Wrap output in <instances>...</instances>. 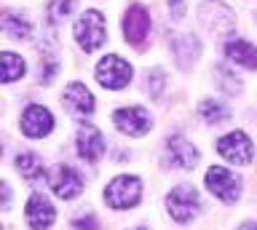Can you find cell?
<instances>
[{
  "label": "cell",
  "mask_w": 257,
  "mask_h": 230,
  "mask_svg": "<svg viewBox=\"0 0 257 230\" xmlns=\"http://www.w3.org/2000/svg\"><path fill=\"white\" fill-rule=\"evenodd\" d=\"M166 209H169L174 222H182V225L190 222L201 209V198L196 193V187L193 185H177L166 198Z\"/></svg>",
  "instance_id": "6da1fadb"
},
{
  "label": "cell",
  "mask_w": 257,
  "mask_h": 230,
  "mask_svg": "<svg viewBox=\"0 0 257 230\" xmlns=\"http://www.w3.org/2000/svg\"><path fill=\"white\" fill-rule=\"evenodd\" d=\"M142 195V182L137 177H115L104 187V201L112 209H132Z\"/></svg>",
  "instance_id": "7a4b0ae2"
},
{
  "label": "cell",
  "mask_w": 257,
  "mask_h": 230,
  "mask_svg": "<svg viewBox=\"0 0 257 230\" xmlns=\"http://www.w3.org/2000/svg\"><path fill=\"white\" fill-rule=\"evenodd\" d=\"M75 41L83 46V51H96L104 43V17L96 9L83 11V17L78 19Z\"/></svg>",
  "instance_id": "3957f363"
},
{
  "label": "cell",
  "mask_w": 257,
  "mask_h": 230,
  "mask_svg": "<svg viewBox=\"0 0 257 230\" xmlns=\"http://www.w3.org/2000/svg\"><path fill=\"white\" fill-rule=\"evenodd\" d=\"M96 81H99L104 89H123V86L132 81V67L126 65L115 54H107L99 67H96Z\"/></svg>",
  "instance_id": "277c9868"
},
{
  "label": "cell",
  "mask_w": 257,
  "mask_h": 230,
  "mask_svg": "<svg viewBox=\"0 0 257 230\" xmlns=\"http://www.w3.org/2000/svg\"><path fill=\"white\" fill-rule=\"evenodd\" d=\"M252 150H254L252 139H249L244 131H230V134H225V137L217 142V153H220L225 161L238 163V166L252 161Z\"/></svg>",
  "instance_id": "5b68a950"
},
{
  "label": "cell",
  "mask_w": 257,
  "mask_h": 230,
  "mask_svg": "<svg viewBox=\"0 0 257 230\" xmlns=\"http://www.w3.org/2000/svg\"><path fill=\"white\" fill-rule=\"evenodd\" d=\"M206 187L212 190V193L220 198V201H228L233 203L238 198V177L236 174H230L228 169H222V166H212V169L206 171Z\"/></svg>",
  "instance_id": "8992f818"
},
{
  "label": "cell",
  "mask_w": 257,
  "mask_h": 230,
  "mask_svg": "<svg viewBox=\"0 0 257 230\" xmlns=\"http://www.w3.org/2000/svg\"><path fill=\"white\" fill-rule=\"evenodd\" d=\"M150 33V14L142 6H128V11L123 14V38L132 46H142L145 38Z\"/></svg>",
  "instance_id": "52a82bcc"
},
{
  "label": "cell",
  "mask_w": 257,
  "mask_h": 230,
  "mask_svg": "<svg viewBox=\"0 0 257 230\" xmlns=\"http://www.w3.org/2000/svg\"><path fill=\"white\" fill-rule=\"evenodd\" d=\"M54 129V118L51 113H48L46 107H40V105H30L27 110L22 113V131H24V137H30V139H43L48 137Z\"/></svg>",
  "instance_id": "ba28073f"
},
{
  "label": "cell",
  "mask_w": 257,
  "mask_h": 230,
  "mask_svg": "<svg viewBox=\"0 0 257 230\" xmlns=\"http://www.w3.org/2000/svg\"><path fill=\"white\" fill-rule=\"evenodd\" d=\"M48 185H51L54 195L70 201V198H75L80 190H83V179H80L70 166H56V169L48 174Z\"/></svg>",
  "instance_id": "9c48e42d"
},
{
  "label": "cell",
  "mask_w": 257,
  "mask_h": 230,
  "mask_svg": "<svg viewBox=\"0 0 257 230\" xmlns=\"http://www.w3.org/2000/svg\"><path fill=\"white\" fill-rule=\"evenodd\" d=\"M112 121H115L118 131L128 134V137H142L145 131L150 129V113L142 107H123L118 110L115 115H112Z\"/></svg>",
  "instance_id": "30bf717a"
},
{
  "label": "cell",
  "mask_w": 257,
  "mask_h": 230,
  "mask_svg": "<svg viewBox=\"0 0 257 230\" xmlns=\"http://www.w3.org/2000/svg\"><path fill=\"white\" fill-rule=\"evenodd\" d=\"M78 153L88 163L99 161L102 153H104V137L99 134V129H94V126H88V123L80 126L78 129Z\"/></svg>",
  "instance_id": "8fae6325"
},
{
  "label": "cell",
  "mask_w": 257,
  "mask_h": 230,
  "mask_svg": "<svg viewBox=\"0 0 257 230\" xmlns=\"http://www.w3.org/2000/svg\"><path fill=\"white\" fill-rule=\"evenodd\" d=\"M198 19L206 30H214V33H225V30L233 27V14L228 11V6L220 3H201Z\"/></svg>",
  "instance_id": "7c38bea8"
},
{
  "label": "cell",
  "mask_w": 257,
  "mask_h": 230,
  "mask_svg": "<svg viewBox=\"0 0 257 230\" xmlns=\"http://www.w3.org/2000/svg\"><path fill=\"white\" fill-rule=\"evenodd\" d=\"M54 219H56V211H54V206L51 201H46L43 195H30V201H27V222L32 225V230H48L54 225Z\"/></svg>",
  "instance_id": "4fadbf2b"
},
{
  "label": "cell",
  "mask_w": 257,
  "mask_h": 230,
  "mask_svg": "<svg viewBox=\"0 0 257 230\" xmlns=\"http://www.w3.org/2000/svg\"><path fill=\"white\" fill-rule=\"evenodd\" d=\"M166 150H169V158H172V163L182 166V169H193V166L198 163V150L193 147L185 137H169Z\"/></svg>",
  "instance_id": "5bb4252c"
},
{
  "label": "cell",
  "mask_w": 257,
  "mask_h": 230,
  "mask_svg": "<svg viewBox=\"0 0 257 230\" xmlns=\"http://www.w3.org/2000/svg\"><path fill=\"white\" fill-rule=\"evenodd\" d=\"M64 105L78 115H91L94 113V97L83 83H70L64 89Z\"/></svg>",
  "instance_id": "9a60e30c"
},
{
  "label": "cell",
  "mask_w": 257,
  "mask_h": 230,
  "mask_svg": "<svg viewBox=\"0 0 257 230\" xmlns=\"http://www.w3.org/2000/svg\"><path fill=\"white\" fill-rule=\"evenodd\" d=\"M225 54H228L230 62L246 67V70H257V49L252 43L241 41V38H233V41L225 43Z\"/></svg>",
  "instance_id": "2e32d148"
},
{
  "label": "cell",
  "mask_w": 257,
  "mask_h": 230,
  "mask_svg": "<svg viewBox=\"0 0 257 230\" xmlns=\"http://www.w3.org/2000/svg\"><path fill=\"white\" fill-rule=\"evenodd\" d=\"M174 51H177V62L180 67H190L198 57V41L193 35H182L174 41Z\"/></svg>",
  "instance_id": "e0dca14e"
},
{
  "label": "cell",
  "mask_w": 257,
  "mask_h": 230,
  "mask_svg": "<svg viewBox=\"0 0 257 230\" xmlns=\"http://www.w3.org/2000/svg\"><path fill=\"white\" fill-rule=\"evenodd\" d=\"M16 169H19L22 177L30 179V182L43 177V163H40V155H35V153H22L16 158Z\"/></svg>",
  "instance_id": "ac0fdd59"
},
{
  "label": "cell",
  "mask_w": 257,
  "mask_h": 230,
  "mask_svg": "<svg viewBox=\"0 0 257 230\" xmlns=\"http://www.w3.org/2000/svg\"><path fill=\"white\" fill-rule=\"evenodd\" d=\"M0 62H3V83H11L16 78L24 75V62L19 54L14 51H3L0 54Z\"/></svg>",
  "instance_id": "d6986e66"
},
{
  "label": "cell",
  "mask_w": 257,
  "mask_h": 230,
  "mask_svg": "<svg viewBox=\"0 0 257 230\" xmlns=\"http://www.w3.org/2000/svg\"><path fill=\"white\" fill-rule=\"evenodd\" d=\"M3 30H6V35H11V38H30V25L24 19H19L16 14L11 11H6L3 14Z\"/></svg>",
  "instance_id": "ffe728a7"
},
{
  "label": "cell",
  "mask_w": 257,
  "mask_h": 230,
  "mask_svg": "<svg viewBox=\"0 0 257 230\" xmlns=\"http://www.w3.org/2000/svg\"><path fill=\"white\" fill-rule=\"evenodd\" d=\"M201 115H204L212 126H217V123H225V121H228L230 113H228V107L220 105L217 99H206L204 105H201Z\"/></svg>",
  "instance_id": "44dd1931"
},
{
  "label": "cell",
  "mask_w": 257,
  "mask_h": 230,
  "mask_svg": "<svg viewBox=\"0 0 257 230\" xmlns=\"http://www.w3.org/2000/svg\"><path fill=\"white\" fill-rule=\"evenodd\" d=\"M78 0H51V9H48V19L54 22V25H59V22H64L72 14V9H75Z\"/></svg>",
  "instance_id": "7402d4cb"
},
{
  "label": "cell",
  "mask_w": 257,
  "mask_h": 230,
  "mask_svg": "<svg viewBox=\"0 0 257 230\" xmlns=\"http://www.w3.org/2000/svg\"><path fill=\"white\" fill-rule=\"evenodd\" d=\"M217 78L222 81V89L228 91V94H236V91L241 89V83L236 81V78H230V75H228V70H225V67H217Z\"/></svg>",
  "instance_id": "603a6c76"
},
{
  "label": "cell",
  "mask_w": 257,
  "mask_h": 230,
  "mask_svg": "<svg viewBox=\"0 0 257 230\" xmlns=\"http://www.w3.org/2000/svg\"><path fill=\"white\" fill-rule=\"evenodd\" d=\"M169 9H172V17H174V19H182V14H185V0H169Z\"/></svg>",
  "instance_id": "cb8c5ba5"
},
{
  "label": "cell",
  "mask_w": 257,
  "mask_h": 230,
  "mask_svg": "<svg viewBox=\"0 0 257 230\" xmlns=\"http://www.w3.org/2000/svg\"><path fill=\"white\" fill-rule=\"evenodd\" d=\"M75 227H80V230H96V227H99V225H96V219L94 217H78L75 219Z\"/></svg>",
  "instance_id": "d4e9b609"
},
{
  "label": "cell",
  "mask_w": 257,
  "mask_h": 230,
  "mask_svg": "<svg viewBox=\"0 0 257 230\" xmlns=\"http://www.w3.org/2000/svg\"><path fill=\"white\" fill-rule=\"evenodd\" d=\"M238 230H257V222H244Z\"/></svg>",
  "instance_id": "484cf974"
}]
</instances>
